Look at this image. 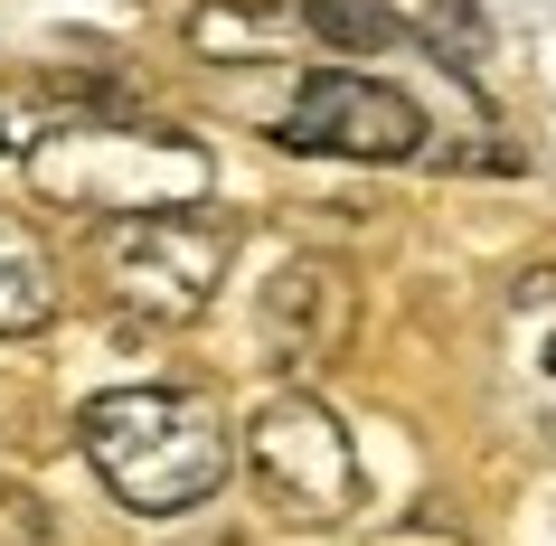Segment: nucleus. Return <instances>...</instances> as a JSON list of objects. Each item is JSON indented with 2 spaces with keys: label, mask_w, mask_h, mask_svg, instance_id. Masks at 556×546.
<instances>
[{
  "label": "nucleus",
  "mask_w": 556,
  "mask_h": 546,
  "mask_svg": "<svg viewBox=\"0 0 556 546\" xmlns=\"http://www.w3.org/2000/svg\"><path fill=\"white\" fill-rule=\"evenodd\" d=\"M0 151H29V123H20V104L0 94Z\"/></svg>",
  "instance_id": "nucleus-12"
},
{
  "label": "nucleus",
  "mask_w": 556,
  "mask_h": 546,
  "mask_svg": "<svg viewBox=\"0 0 556 546\" xmlns=\"http://www.w3.org/2000/svg\"><path fill=\"white\" fill-rule=\"evenodd\" d=\"M274 142L283 151H321V161H415V151H425V114H415V94H396L387 76L321 66V76L293 86Z\"/></svg>",
  "instance_id": "nucleus-5"
},
{
  "label": "nucleus",
  "mask_w": 556,
  "mask_h": 546,
  "mask_svg": "<svg viewBox=\"0 0 556 546\" xmlns=\"http://www.w3.org/2000/svg\"><path fill=\"white\" fill-rule=\"evenodd\" d=\"M217 161L179 132L142 123H58L29 142V189L76 217H151V207H199Z\"/></svg>",
  "instance_id": "nucleus-2"
},
{
  "label": "nucleus",
  "mask_w": 556,
  "mask_h": 546,
  "mask_svg": "<svg viewBox=\"0 0 556 546\" xmlns=\"http://www.w3.org/2000/svg\"><path fill=\"white\" fill-rule=\"evenodd\" d=\"M350 330H358V283H350L340 255H293L274 283H264L255 340H264V358H274L283 377L330 368V358L350 348Z\"/></svg>",
  "instance_id": "nucleus-6"
},
{
  "label": "nucleus",
  "mask_w": 556,
  "mask_h": 546,
  "mask_svg": "<svg viewBox=\"0 0 556 546\" xmlns=\"http://www.w3.org/2000/svg\"><path fill=\"white\" fill-rule=\"evenodd\" d=\"M387 10H396V29H415L434 58H453V66L481 58V10H471V0H387Z\"/></svg>",
  "instance_id": "nucleus-9"
},
{
  "label": "nucleus",
  "mask_w": 556,
  "mask_h": 546,
  "mask_svg": "<svg viewBox=\"0 0 556 546\" xmlns=\"http://www.w3.org/2000/svg\"><path fill=\"white\" fill-rule=\"evenodd\" d=\"M509 320H519L528 368H538V377H556V274H538V283L519 292V312H509Z\"/></svg>",
  "instance_id": "nucleus-11"
},
{
  "label": "nucleus",
  "mask_w": 556,
  "mask_h": 546,
  "mask_svg": "<svg viewBox=\"0 0 556 546\" xmlns=\"http://www.w3.org/2000/svg\"><path fill=\"white\" fill-rule=\"evenodd\" d=\"M302 20H312V29L330 38V48H350V58H378L387 38H406L387 0H302Z\"/></svg>",
  "instance_id": "nucleus-10"
},
{
  "label": "nucleus",
  "mask_w": 556,
  "mask_h": 546,
  "mask_svg": "<svg viewBox=\"0 0 556 546\" xmlns=\"http://www.w3.org/2000/svg\"><path fill=\"white\" fill-rule=\"evenodd\" d=\"M293 10L283 0H199L189 10V58L207 66H264V58H283L293 48Z\"/></svg>",
  "instance_id": "nucleus-7"
},
{
  "label": "nucleus",
  "mask_w": 556,
  "mask_h": 546,
  "mask_svg": "<svg viewBox=\"0 0 556 546\" xmlns=\"http://www.w3.org/2000/svg\"><path fill=\"white\" fill-rule=\"evenodd\" d=\"M227 264H236V227L207 207L114 217V236H104V292L132 320H199L227 283Z\"/></svg>",
  "instance_id": "nucleus-3"
},
{
  "label": "nucleus",
  "mask_w": 556,
  "mask_h": 546,
  "mask_svg": "<svg viewBox=\"0 0 556 546\" xmlns=\"http://www.w3.org/2000/svg\"><path fill=\"white\" fill-rule=\"evenodd\" d=\"M58 320V264L38 245V227L0 217V340H29Z\"/></svg>",
  "instance_id": "nucleus-8"
},
{
  "label": "nucleus",
  "mask_w": 556,
  "mask_h": 546,
  "mask_svg": "<svg viewBox=\"0 0 556 546\" xmlns=\"http://www.w3.org/2000/svg\"><path fill=\"white\" fill-rule=\"evenodd\" d=\"M76 433H86L94 481L114 490L123 509H142V518L199 509V499H217L227 471H236L227 415L207 396H189V386H104Z\"/></svg>",
  "instance_id": "nucleus-1"
},
{
  "label": "nucleus",
  "mask_w": 556,
  "mask_h": 546,
  "mask_svg": "<svg viewBox=\"0 0 556 546\" xmlns=\"http://www.w3.org/2000/svg\"><path fill=\"white\" fill-rule=\"evenodd\" d=\"M245 471L264 481V499L283 518H350L358 509V443L350 424L330 415L321 396H302V386H283L274 405H255V424H245Z\"/></svg>",
  "instance_id": "nucleus-4"
}]
</instances>
